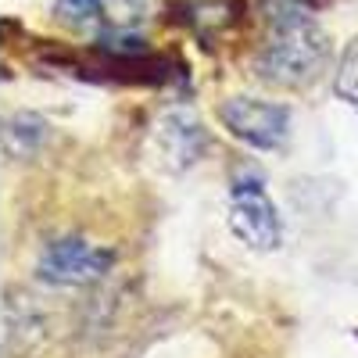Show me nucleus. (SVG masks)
Listing matches in <instances>:
<instances>
[{
	"label": "nucleus",
	"instance_id": "obj_1",
	"mask_svg": "<svg viewBox=\"0 0 358 358\" xmlns=\"http://www.w3.org/2000/svg\"><path fill=\"white\" fill-rule=\"evenodd\" d=\"M273 36L255 57V69L265 83L276 86H305L326 65V36L315 25L312 11H294L268 18Z\"/></svg>",
	"mask_w": 358,
	"mask_h": 358
},
{
	"label": "nucleus",
	"instance_id": "obj_2",
	"mask_svg": "<svg viewBox=\"0 0 358 358\" xmlns=\"http://www.w3.org/2000/svg\"><path fill=\"white\" fill-rule=\"evenodd\" d=\"M111 268V251L83 241V236H62L50 241L36 262V276L50 287H86L97 283Z\"/></svg>",
	"mask_w": 358,
	"mask_h": 358
},
{
	"label": "nucleus",
	"instance_id": "obj_3",
	"mask_svg": "<svg viewBox=\"0 0 358 358\" xmlns=\"http://www.w3.org/2000/svg\"><path fill=\"white\" fill-rule=\"evenodd\" d=\"M222 126L258 151H280L290 136V111L273 101H258V97H229L219 108Z\"/></svg>",
	"mask_w": 358,
	"mask_h": 358
},
{
	"label": "nucleus",
	"instance_id": "obj_4",
	"mask_svg": "<svg viewBox=\"0 0 358 358\" xmlns=\"http://www.w3.org/2000/svg\"><path fill=\"white\" fill-rule=\"evenodd\" d=\"M229 229L255 251L280 248V212L258 179L236 183L229 194Z\"/></svg>",
	"mask_w": 358,
	"mask_h": 358
},
{
	"label": "nucleus",
	"instance_id": "obj_5",
	"mask_svg": "<svg viewBox=\"0 0 358 358\" xmlns=\"http://www.w3.org/2000/svg\"><path fill=\"white\" fill-rule=\"evenodd\" d=\"M155 147L169 169H187L204 151V129L187 111H169L155 126Z\"/></svg>",
	"mask_w": 358,
	"mask_h": 358
},
{
	"label": "nucleus",
	"instance_id": "obj_6",
	"mask_svg": "<svg viewBox=\"0 0 358 358\" xmlns=\"http://www.w3.org/2000/svg\"><path fill=\"white\" fill-rule=\"evenodd\" d=\"M337 94L358 108V40L344 50L341 57V69H337Z\"/></svg>",
	"mask_w": 358,
	"mask_h": 358
},
{
	"label": "nucleus",
	"instance_id": "obj_7",
	"mask_svg": "<svg viewBox=\"0 0 358 358\" xmlns=\"http://www.w3.org/2000/svg\"><path fill=\"white\" fill-rule=\"evenodd\" d=\"M101 8H104V0H54V15L62 22H72V25L97 18Z\"/></svg>",
	"mask_w": 358,
	"mask_h": 358
}]
</instances>
